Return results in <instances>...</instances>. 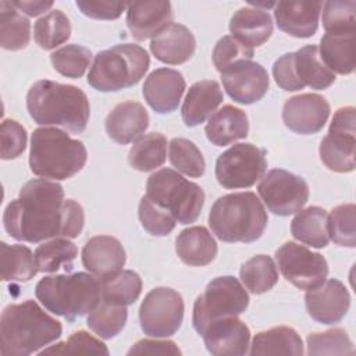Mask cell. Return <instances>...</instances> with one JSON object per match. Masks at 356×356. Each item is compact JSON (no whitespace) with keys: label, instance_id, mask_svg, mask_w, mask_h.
Here are the masks:
<instances>
[{"label":"cell","instance_id":"6da1fadb","mask_svg":"<svg viewBox=\"0 0 356 356\" xmlns=\"http://www.w3.org/2000/svg\"><path fill=\"white\" fill-rule=\"evenodd\" d=\"M3 224L11 238L36 243L58 236L76 238L82 232L85 213L78 202L64 199L60 184L32 179L7 204Z\"/></svg>","mask_w":356,"mask_h":356},{"label":"cell","instance_id":"7a4b0ae2","mask_svg":"<svg viewBox=\"0 0 356 356\" xmlns=\"http://www.w3.org/2000/svg\"><path fill=\"white\" fill-rule=\"evenodd\" d=\"M63 325L49 316L35 300L13 303L0 317V353L28 356L58 339Z\"/></svg>","mask_w":356,"mask_h":356},{"label":"cell","instance_id":"3957f363","mask_svg":"<svg viewBox=\"0 0 356 356\" xmlns=\"http://www.w3.org/2000/svg\"><path fill=\"white\" fill-rule=\"evenodd\" d=\"M26 108L39 125L63 127L74 134L85 131L90 106L83 90L49 79L35 82L26 95Z\"/></svg>","mask_w":356,"mask_h":356},{"label":"cell","instance_id":"277c9868","mask_svg":"<svg viewBox=\"0 0 356 356\" xmlns=\"http://www.w3.org/2000/svg\"><path fill=\"white\" fill-rule=\"evenodd\" d=\"M268 216L253 192L228 193L211 206L209 225L222 242L250 243L257 241L266 227Z\"/></svg>","mask_w":356,"mask_h":356},{"label":"cell","instance_id":"5b68a950","mask_svg":"<svg viewBox=\"0 0 356 356\" xmlns=\"http://www.w3.org/2000/svg\"><path fill=\"white\" fill-rule=\"evenodd\" d=\"M85 145L53 127L36 128L31 138L29 167L43 178L63 181L78 174L86 163Z\"/></svg>","mask_w":356,"mask_h":356},{"label":"cell","instance_id":"8992f818","mask_svg":"<svg viewBox=\"0 0 356 356\" xmlns=\"http://www.w3.org/2000/svg\"><path fill=\"white\" fill-rule=\"evenodd\" d=\"M35 295L49 312L70 323L92 312L102 299L100 281L82 271L47 275L36 284Z\"/></svg>","mask_w":356,"mask_h":356},{"label":"cell","instance_id":"52a82bcc","mask_svg":"<svg viewBox=\"0 0 356 356\" xmlns=\"http://www.w3.org/2000/svg\"><path fill=\"white\" fill-rule=\"evenodd\" d=\"M149 65L150 57L139 44H115L95 56L88 83L99 92H117L136 85Z\"/></svg>","mask_w":356,"mask_h":356},{"label":"cell","instance_id":"ba28073f","mask_svg":"<svg viewBox=\"0 0 356 356\" xmlns=\"http://www.w3.org/2000/svg\"><path fill=\"white\" fill-rule=\"evenodd\" d=\"M146 196L179 224L195 222L204 204L203 189L171 168H161L147 178Z\"/></svg>","mask_w":356,"mask_h":356},{"label":"cell","instance_id":"9c48e42d","mask_svg":"<svg viewBox=\"0 0 356 356\" xmlns=\"http://www.w3.org/2000/svg\"><path fill=\"white\" fill-rule=\"evenodd\" d=\"M249 306V295L238 278L222 275L211 280L193 305L192 324L199 335L214 321L236 317Z\"/></svg>","mask_w":356,"mask_h":356},{"label":"cell","instance_id":"30bf717a","mask_svg":"<svg viewBox=\"0 0 356 356\" xmlns=\"http://www.w3.org/2000/svg\"><path fill=\"white\" fill-rule=\"evenodd\" d=\"M320 159L334 172H352L356 167V110L352 106L335 111L328 134L320 143Z\"/></svg>","mask_w":356,"mask_h":356},{"label":"cell","instance_id":"8fae6325","mask_svg":"<svg viewBox=\"0 0 356 356\" xmlns=\"http://www.w3.org/2000/svg\"><path fill=\"white\" fill-rule=\"evenodd\" d=\"M266 150L253 143H236L216 161V178L225 189L253 186L266 172Z\"/></svg>","mask_w":356,"mask_h":356},{"label":"cell","instance_id":"7c38bea8","mask_svg":"<svg viewBox=\"0 0 356 356\" xmlns=\"http://www.w3.org/2000/svg\"><path fill=\"white\" fill-rule=\"evenodd\" d=\"M182 296L171 288L159 286L152 289L139 307L142 331L154 338L174 335L184 320Z\"/></svg>","mask_w":356,"mask_h":356},{"label":"cell","instance_id":"4fadbf2b","mask_svg":"<svg viewBox=\"0 0 356 356\" xmlns=\"http://www.w3.org/2000/svg\"><path fill=\"white\" fill-rule=\"evenodd\" d=\"M275 260L284 278L299 289H316L327 280L328 263L324 256L296 242L281 245Z\"/></svg>","mask_w":356,"mask_h":356},{"label":"cell","instance_id":"5bb4252c","mask_svg":"<svg viewBox=\"0 0 356 356\" xmlns=\"http://www.w3.org/2000/svg\"><path fill=\"white\" fill-rule=\"evenodd\" d=\"M257 192L267 209L277 216H291L309 200L307 182L286 170L274 168L261 177Z\"/></svg>","mask_w":356,"mask_h":356},{"label":"cell","instance_id":"9a60e30c","mask_svg":"<svg viewBox=\"0 0 356 356\" xmlns=\"http://www.w3.org/2000/svg\"><path fill=\"white\" fill-rule=\"evenodd\" d=\"M330 103L317 93H302L289 97L282 107V121L296 134H317L330 117Z\"/></svg>","mask_w":356,"mask_h":356},{"label":"cell","instance_id":"2e32d148","mask_svg":"<svg viewBox=\"0 0 356 356\" xmlns=\"http://www.w3.org/2000/svg\"><path fill=\"white\" fill-rule=\"evenodd\" d=\"M305 303L313 320L330 325L339 323L346 316L350 306V295L339 280L331 278L316 289L307 291Z\"/></svg>","mask_w":356,"mask_h":356},{"label":"cell","instance_id":"e0dca14e","mask_svg":"<svg viewBox=\"0 0 356 356\" xmlns=\"http://www.w3.org/2000/svg\"><path fill=\"white\" fill-rule=\"evenodd\" d=\"M221 81L228 96L241 104H252L261 100L270 85L264 67L252 60L221 74Z\"/></svg>","mask_w":356,"mask_h":356},{"label":"cell","instance_id":"ac0fdd59","mask_svg":"<svg viewBox=\"0 0 356 356\" xmlns=\"http://www.w3.org/2000/svg\"><path fill=\"white\" fill-rule=\"evenodd\" d=\"M206 349L214 356H242L249 353L250 330L236 317L211 323L202 334Z\"/></svg>","mask_w":356,"mask_h":356},{"label":"cell","instance_id":"d6986e66","mask_svg":"<svg viewBox=\"0 0 356 356\" xmlns=\"http://www.w3.org/2000/svg\"><path fill=\"white\" fill-rule=\"evenodd\" d=\"M185 88L186 83L179 71L163 67L147 75L142 92L146 103L156 113L167 114L177 110Z\"/></svg>","mask_w":356,"mask_h":356},{"label":"cell","instance_id":"ffe728a7","mask_svg":"<svg viewBox=\"0 0 356 356\" xmlns=\"http://www.w3.org/2000/svg\"><path fill=\"white\" fill-rule=\"evenodd\" d=\"M127 256L121 242L110 235L90 238L82 249V264L99 281L120 273Z\"/></svg>","mask_w":356,"mask_h":356},{"label":"cell","instance_id":"44dd1931","mask_svg":"<svg viewBox=\"0 0 356 356\" xmlns=\"http://www.w3.org/2000/svg\"><path fill=\"white\" fill-rule=\"evenodd\" d=\"M172 17L170 1H134L127 7V25L136 40L153 39L172 24Z\"/></svg>","mask_w":356,"mask_h":356},{"label":"cell","instance_id":"7402d4cb","mask_svg":"<svg viewBox=\"0 0 356 356\" xmlns=\"http://www.w3.org/2000/svg\"><path fill=\"white\" fill-rule=\"evenodd\" d=\"M106 132L110 139L120 145H127L138 138L149 127L146 108L134 100L118 103L106 118Z\"/></svg>","mask_w":356,"mask_h":356},{"label":"cell","instance_id":"603a6c76","mask_svg":"<svg viewBox=\"0 0 356 356\" xmlns=\"http://www.w3.org/2000/svg\"><path fill=\"white\" fill-rule=\"evenodd\" d=\"M323 3L320 1H280L274 17L278 28L295 38H310L318 28Z\"/></svg>","mask_w":356,"mask_h":356},{"label":"cell","instance_id":"cb8c5ba5","mask_svg":"<svg viewBox=\"0 0 356 356\" xmlns=\"http://www.w3.org/2000/svg\"><path fill=\"white\" fill-rule=\"evenodd\" d=\"M196 39L193 33L182 24L172 22L150 42L153 56L170 65L186 63L195 53Z\"/></svg>","mask_w":356,"mask_h":356},{"label":"cell","instance_id":"d4e9b609","mask_svg":"<svg viewBox=\"0 0 356 356\" xmlns=\"http://www.w3.org/2000/svg\"><path fill=\"white\" fill-rule=\"evenodd\" d=\"M231 36L248 47H257L266 43L273 33L270 14L259 7H242L229 21Z\"/></svg>","mask_w":356,"mask_h":356},{"label":"cell","instance_id":"484cf974","mask_svg":"<svg viewBox=\"0 0 356 356\" xmlns=\"http://www.w3.org/2000/svg\"><path fill=\"white\" fill-rule=\"evenodd\" d=\"M222 90L217 81H199L193 83L184 100L181 115L186 127H196L207 120L222 103Z\"/></svg>","mask_w":356,"mask_h":356},{"label":"cell","instance_id":"4316f807","mask_svg":"<svg viewBox=\"0 0 356 356\" xmlns=\"http://www.w3.org/2000/svg\"><path fill=\"white\" fill-rule=\"evenodd\" d=\"M204 132L207 139L216 146L231 145L248 136V115L243 110L225 104L209 117Z\"/></svg>","mask_w":356,"mask_h":356},{"label":"cell","instance_id":"83f0119b","mask_svg":"<svg viewBox=\"0 0 356 356\" xmlns=\"http://www.w3.org/2000/svg\"><path fill=\"white\" fill-rule=\"evenodd\" d=\"M175 252L188 266L202 267L211 263L217 254V242L204 227H189L175 239Z\"/></svg>","mask_w":356,"mask_h":356},{"label":"cell","instance_id":"f1b7e54d","mask_svg":"<svg viewBox=\"0 0 356 356\" xmlns=\"http://www.w3.org/2000/svg\"><path fill=\"white\" fill-rule=\"evenodd\" d=\"M293 71L299 83L312 89H327L335 82V74L323 63L318 46L307 44L293 51Z\"/></svg>","mask_w":356,"mask_h":356},{"label":"cell","instance_id":"f546056e","mask_svg":"<svg viewBox=\"0 0 356 356\" xmlns=\"http://www.w3.org/2000/svg\"><path fill=\"white\" fill-rule=\"evenodd\" d=\"M291 232L295 239L316 249L325 248L330 242L328 214L318 206L300 209L291 221Z\"/></svg>","mask_w":356,"mask_h":356},{"label":"cell","instance_id":"4dcf8cb0","mask_svg":"<svg viewBox=\"0 0 356 356\" xmlns=\"http://www.w3.org/2000/svg\"><path fill=\"white\" fill-rule=\"evenodd\" d=\"M318 53L334 74H352L355 70V32L325 33L320 40Z\"/></svg>","mask_w":356,"mask_h":356},{"label":"cell","instance_id":"1f68e13d","mask_svg":"<svg viewBox=\"0 0 356 356\" xmlns=\"http://www.w3.org/2000/svg\"><path fill=\"white\" fill-rule=\"evenodd\" d=\"M250 355H303V342L299 334L286 325L260 331L250 345Z\"/></svg>","mask_w":356,"mask_h":356},{"label":"cell","instance_id":"d6a6232c","mask_svg":"<svg viewBox=\"0 0 356 356\" xmlns=\"http://www.w3.org/2000/svg\"><path fill=\"white\" fill-rule=\"evenodd\" d=\"M1 280L26 282L39 271L35 254L28 246L0 243Z\"/></svg>","mask_w":356,"mask_h":356},{"label":"cell","instance_id":"836d02e7","mask_svg":"<svg viewBox=\"0 0 356 356\" xmlns=\"http://www.w3.org/2000/svg\"><path fill=\"white\" fill-rule=\"evenodd\" d=\"M31 39V24L10 1L0 3V44L6 50L25 49Z\"/></svg>","mask_w":356,"mask_h":356},{"label":"cell","instance_id":"e575fe53","mask_svg":"<svg viewBox=\"0 0 356 356\" xmlns=\"http://www.w3.org/2000/svg\"><path fill=\"white\" fill-rule=\"evenodd\" d=\"M167 156V138L160 132L143 135L135 140L128 153L132 168L146 172L161 167Z\"/></svg>","mask_w":356,"mask_h":356},{"label":"cell","instance_id":"d590c367","mask_svg":"<svg viewBox=\"0 0 356 356\" xmlns=\"http://www.w3.org/2000/svg\"><path fill=\"white\" fill-rule=\"evenodd\" d=\"M102 299L104 302L121 306L132 305L142 292V280L132 270H121L120 273L100 281Z\"/></svg>","mask_w":356,"mask_h":356},{"label":"cell","instance_id":"8d00e7d4","mask_svg":"<svg viewBox=\"0 0 356 356\" xmlns=\"http://www.w3.org/2000/svg\"><path fill=\"white\" fill-rule=\"evenodd\" d=\"M76 256L78 248L68 238H53L35 250V260L40 273H56L61 267L71 271Z\"/></svg>","mask_w":356,"mask_h":356},{"label":"cell","instance_id":"74e56055","mask_svg":"<svg viewBox=\"0 0 356 356\" xmlns=\"http://www.w3.org/2000/svg\"><path fill=\"white\" fill-rule=\"evenodd\" d=\"M241 280L246 289L254 295L270 291L278 282V268L267 254H257L241 267Z\"/></svg>","mask_w":356,"mask_h":356},{"label":"cell","instance_id":"f35d334b","mask_svg":"<svg viewBox=\"0 0 356 356\" xmlns=\"http://www.w3.org/2000/svg\"><path fill=\"white\" fill-rule=\"evenodd\" d=\"M128 318L127 306L113 305L104 300H100L96 307L89 312L86 318L88 327L100 338L111 339L118 335L125 327Z\"/></svg>","mask_w":356,"mask_h":356},{"label":"cell","instance_id":"ab89813d","mask_svg":"<svg viewBox=\"0 0 356 356\" xmlns=\"http://www.w3.org/2000/svg\"><path fill=\"white\" fill-rule=\"evenodd\" d=\"M35 42L44 50L56 49L71 36V24L61 10H53L39 18L33 26Z\"/></svg>","mask_w":356,"mask_h":356},{"label":"cell","instance_id":"60d3db41","mask_svg":"<svg viewBox=\"0 0 356 356\" xmlns=\"http://www.w3.org/2000/svg\"><path fill=\"white\" fill-rule=\"evenodd\" d=\"M168 159L172 167H175L182 174L199 178L204 174L206 161L203 159L202 152L197 146L185 138H174L170 142L168 147Z\"/></svg>","mask_w":356,"mask_h":356},{"label":"cell","instance_id":"b9f144b4","mask_svg":"<svg viewBox=\"0 0 356 356\" xmlns=\"http://www.w3.org/2000/svg\"><path fill=\"white\" fill-rule=\"evenodd\" d=\"M53 68L63 76L81 78L92 61V51L81 44H67L50 56Z\"/></svg>","mask_w":356,"mask_h":356},{"label":"cell","instance_id":"7bdbcfd3","mask_svg":"<svg viewBox=\"0 0 356 356\" xmlns=\"http://www.w3.org/2000/svg\"><path fill=\"white\" fill-rule=\"evenodd\" d=\"M328 235L339 246H356V206L353 203L332 209L328 216Z\"/></svg>","mask_w":356,"mask_h":356},{"label":"cell","instance_id":"ee69618b","mask_svg":"<svg viewBox=\"0 0 356 356\" xmlns=\"http://www.w3.org/2000/svg\"><path fill=\"white\" fill-rule=\"evenodd\" d=\"M323 26L325 33L355 32L356 1L330 0L323 4Z\"/></svg>","mask_w":356,"mask_h":356},{"label":"cell","instance_id":"f6af8a7d","mask_svg":"<svg viewBox=\"0 0 356 356\" xmlns=\"http://www.w3.org/2000/svg\"><path fill=\"white\" fill-rule=\"evenodd\" d=\"M307 355H355L353 343L342 328L307 335Z\"/></svg>","mask_w":356,"mask_h":356},{"label":"cell","instance_id":"bcb514c9","mask_svg":"<svg viewBox=\"0 0 356 356\" xmlns=\"http://www.w3.org/2000/svg\"><path fill=\"white\" fill-rule=\"evenodd\" d=\"M253 54L254 51L252 47H248L231 35H227L216 43L213 50V63L216 70L220 74H224L245 61H250Z\"/></svg>","mask_w":356,"mask_h":356},{"label":"cell","instance_id":"7dc6e473","mask_svg":"<svg viewBox=\"0 0 356 356\" xmlns=\"http://www.w3.org/2000/svg\"><path fill=\"white\" fill-rule=\"evenodd\" d=\"M43 355H108L107 346L86 331H75L65 342H58L39 352Z\"/></svg>","mask_w":356,"mask_h":356},{"label":"cell","instance_id":"c3c4849f","mask_svg":"<svg viewBox=\"0 0 356 356\" xmlns=\"http://www.w3.org/2000/svg\"><path fill=\"white\" fill-rule=\"evenodd\" d=\"M138 216L142 227L154 236L168 235L177 224V220L164 209L153 203L146 195L139 202Z\"/></svg>","mask_w":356,"mask_h":356},{"label":"cell","instance_id":"681fc988","mask_svg":"<svg viewBox=\"0 0 356 356\" xmlns=\"http://www.w3.org/2000/svg\"><path fill=\"white\" fill-rule=\"evenodd\" d=\"M1 159L13 160L21 156L26 147V131L15 120L1 122Z\"/></svg>","mask_w":356,"mask_h":356},{"label":"cell","instance_id":"f907efd6","mask_svg":"<svg viewBox=\"0 0 356 356\" xmlns=\"http://www.w3.org/2000/svg\"><path fill=\"white\" fill-rule=\"evenodd\" d=\"M76 7L81 13L93 19H117L128 7V3L117 1H88L76 0Z\"/></svg>","mask_w":356,"mask_h":356},{"label":"cell","instance_id":"816d5d0a","mask_svg":"<svg viewBox=\"0 0 356 356\" xmlns=\"http://www.w3.org/2000/svg\"><path fill=\"white\" fill-rule=\"evenodd\" d=\"M292 60H293V53H285L281 57H278L273 65V75L277 85L281 89L288 92L303 89V86L299 83V81L295 76Z\"/></svg>","mask_w":356,"mask_h":356},{"label":"cell","instance_id":"f5cc1de1","mask_svg":"<svg viewBox=\"0 0 356 356\" xmlns=\"http://www.w3.org/2000/svg\"><path fill=\"white\" fill-rule=\"evenodd\" d=\"M128 355H181L179 348L172 341L140 339L131 346Z\"/></svg>","mask_w":356,"mask_h":356},{"label":"cell","instance_id":"db71d44e","mask_svg":"<svg viewBox=\"0 0 356 356\" xmlns=\"http://www.w3.org/2000/svg\"><path fill=\"white\" fill-rule=\"evenodd\" d=\"M13 6L29 17H36L53 7V1H11Z\"/></svg>","mask_w":356,"mask_h":356}]
</instances>
